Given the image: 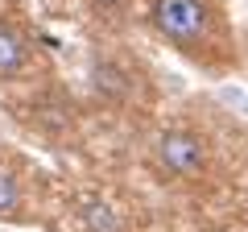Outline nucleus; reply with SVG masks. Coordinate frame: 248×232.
Listing matches in <instances>:
<instances>
[{
  "label": "nucleus",
  "instance_id": "5",
  "mask_svg": "<svg viewBox=\"0 0 248 232\" xmlns=\"http://www.w3.org/2000/svg\"><path fill=\"white\" fill-rule=\"evenodd\" d=\"M21 203H25V191H21L17 174L0 166V220H17V215H21Z\"/></svg>",
  "mask_w": 248,
  "mask_h": 232
},
{
  "label": "nucleus",
  "instance_id": "3",
  "mask_svg": "<svg viewBox=\"0 0 248 232\" xmlns=\"http://www.w3.org/2000/svg\"><path fill=\"white\" fill-rule=\"evenodd\" d=\"M25 42L13 25H0V79H13V75L25 71Z\"/></svg>",
  "mask_w": 248,
  "mask_h": 232
},
{
  "label": "nucleus",
  "instance_id": "2",
  "mask_svg": "<svg viewBox=\"0 0 248 232\" xmlns=\"http://www.w3.org/2000/svg\"><path fill=\"white\" fill-rule=\"evenodd\" d=\"M153 158L170 179H195L207 170V145L190 129H166L153 145Z\"/></svg>",
  "mask_w": 248,
  "mask_h": 232
},
{
  "label": "nucleus",
  "instance_id": "6",
  "mask_svg": "<svg viewBox=\"0 0 248 232\" xmlns=\"http://www.w3.org/2000/svg\"><path fill=\"white\" fill-rule=\"evenodd\" d=\"M244 54H248V37H244Z\"/></svg>",
  "mask_w": 248,
  "mask_h": 232
},
{
  "label": "nucleus",
  "instance_id": "4",
  "mask_svg": "<svg viewBox=\"0 0 248 232\" xmlns=\"http://www.w3.org/2000/svg\"><path fill=\"white\" fill-rule=\"evenodd\" d=\"M79 220H83V228H87V232H120V224H116V212L104 203V199H83Z\"/></svg>",
  "mask_w": 248,
  "mask_h": 232
},
{
  "label": "nucleus",
  "instance_id": "1",
  "mask_svg": "<svg viewBox=\"0 0 248 232\" xmlns=\"http://www.w3.org/2000/svg\"><path fill=\"white\" fill-rule=\"evenodd\" d=\"M149 21L170 46H178L186 54H203L207 46H215L223 37L215 0H153Z\"/></svg>",
  "mask_w": 248,
  "mask_h": 232
}]
</instances>
